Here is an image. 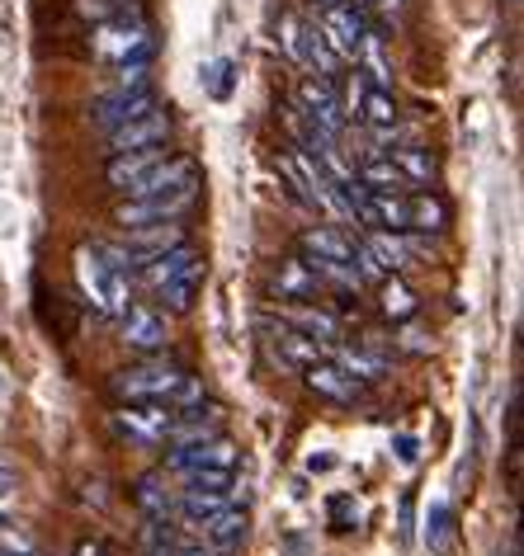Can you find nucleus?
Instances as JSON below:
<instances>
[{
    "mask_svg": "<svg viewBox=\"0 0 524 556\" xmlns=\"http://www.w3.org/2000/svg\"><path fill=\"white\" fill-rule=\"evenodd\" d=\"M109 392L118 401H151V406H195V401H203V382L195 372H185L180 364L147 358V364H137V368L114 372Z\"/></svg>",
    "mask_w": 524,
    "mask_h": 556,
    "instance_id": "1",
    "label": "nucleus"
},
{
    "mask_svg": "<svg viewBox=\"0 0 524 556\" xmlns=\"http://www.w3.org/2000/svg\"><path fill=\"white\" fill-rule=\"evenodd\" d=\"M76 283H80V293H86L90 307L100 316H114V321L128 312V302H133V278L118 274V269H109L95 245L76 250Z\"/></svg>",
    "mask_w": 524,
    "mask_h": 556,
    "instance_id": "2",
    "label": "nucleus"
},
{
    "mask_svg": "<svg viewBox=\"0 0 524 556\" xmlns=\"http://www.w3.org/2000/svg\"><path fill=\"white\" fill-rule=\"evenodd\" d=\"M95 52L109 62H151V29L137 15H114L95 29Z\"/></svg>",
    "mask_w": 524,
    "mask_h": 556,
    "instance_id": "3",
    "label": "nucleus"
},
{
    "mask_svg": "<svg viewBox=\"0 0 524 556\" xmlns=\"http://www.w3.org/2000/svg\"><path fill=\"white\" fill-rule=\"evenodd\" d=\"M237 457H241L237 443L227 434H213V439H199V443H171L165 467L180 471V477H195V471H237Z\"/></svg>",
    "mask_w": 524,
    "mask_h": 556,
    "instance_id": "4",
    "label": "nucleus"
},
{
    "mask_svg": "<svg viewBox=\"0 0 524 556\" xmlns=\"http://www.w3.org/2000/svg\"><path fill=\"white\" fill-rule=\"evenodd\" d=\"M171 425H175V410L151 406V401H118L114 410V429L128 434L133 443H142V448H165L171 443Z\"/></svg>",
    "mask_w": 524,
    "mask_h": 556,
    "instance_id": "5",
    "label": "nucleus"
},
{
    "mask_svg": "<svg viewBox=\"0 0 524 556\" xmlns=\"http://www.w3.org/2000/svg\"><path fill=\"white\" fill-rule=\"evenodd\" d=\"M294 109L312 123L316 132H326V137H340V128H345L336 80H326V76H312V72L302 76V80H298V90H294Z\"/></svg>",
    "mask_w": 524,
    "mask_h": 556,
    "instance_id": "6",
    "label": "nucleus"
},
{
    "mask_svg": "<svg viewBox=\"0 0 524 556\" xmlns=\"http://www.w3.org/2000/svg\"><path fill=\"white\" fill-rule=\"evenodd\" d=\"M195 199H199V185L175 189V193H151V199H123L118 213H114V222H118L123 231L151 227V222H180L189 207H195Z\"/></svg>",
    "mask_w": 524,
    "mask_h": 556,
    "instance_id": "7",
    "label": "nucleus"
},
{
    "mask_svg": "<svg viewBox=\"0 0 524 556\" xmlns=\"http://www.w3.org/2000/svg\"><path fill=\"white\" fill-rule=\"evenodd\" d=\"M118 340L128 344L133 354L157 358L165 344H171V321L157 307H142V302H128V312L118 316Z\"/></svg>",
    "mask_w": 524,
    "mask_h": 556,
    "instance_id": "8",
    "label": "nucleus"
},
{
    "mask_svg": "<svg viewBox=\"0 0 524 556\" xmlns=\"http://www.w3.org/2000/svg\"><path fill=\"white\" fill-rule=\"evenodd\" d=\"M265 288H270V298H279V307H288V302H312L322 293V278H316L308 255H288L270 264Z\"/></svg>",
    "mask_w": 524,
    "mask_h": 556,
    "instance_id": "9",
    "label": "nucleus"
},
{
    "mask_svg": "<svg viewBox=\"0 0 524 556\" xmlns=\"http://www.w3.org/2000/svg\"><path fill=\"white\" fill-rule=\"evenodd\" d=\"M316 29L326 34V43L340 52L345 62H354V52H360L364 43V34H369V20H364V10L360 5H350V0H340V5H326V10H316Z\"/></svg>",
    "mask_w": 524,
    "mask_h": 556,
    "instance_id": "10",
    "label": "nucleus"
},
{
    "mask_svg": "<svg viewBox=\"0 0 524 556\" xmlns=\"http://www.w3.org/2000/svg\"><path fill=\"white\" fill-rule=\"evenodd\" d=\"M189 185H199V165L195 156H165L157 161L142 179H133L128 189V199H151V193H175V189H189Z\"/></svg>",
    "mask_w": 524,
    "mask_h": 556,
    "instance_id": "11",
    "label": "nucleus"
},
{
    "mask_svg": "<svg viewBox=\"0 0 524 556\" xmlns=\"http://www.w3.org/2000/svg\"><path fill=\"white\" fill-rule=\"evenodd\" d=\"M165 137H171V114L157 104L151 114H137L128 123H118V128H109V156L137 151V147H165Z\"/></svg>",
    "mask_w": 524,
    "mask_h": 556,
    "instance_id": "12",
    "label": "nucleus"
},
{
    "mask_svg": "<svg viewBox=\"0 0 524 556\" xmlns=\"http://www.w3.org/2000/svg\"><path fill=\"white\" fill-rule=\"evenodd\" d=\"M185 241V227L180 222H151V227H133V231H123V250L133 255V264L142 269L147 260H157V255H165L171 245H180ZM137 278V274H133Z\"/></svg>",
    "mask_w": 524,
    "mask_h": 556,
    "instance_id": "13",
    "label": "nucleus"
},
{
    "mask_svg": "<svg viewBox=\"0 0 524 556\" xmlns=\"http://www.w3.org/2000/svg\"><path fill=\"white\" fill-rule=\"evenodd\" d=\"M302 382H308V392H316L322 401H336V406H350V401L364 392V382H354L336 358H316V364H308L302 368Z\"/></svg>",
    "mask_w": 524,
    "mask_h": 556,
    "instance_id": "14",
    "label": "nucleus"
},
{
    "mask_svg": "<svg viewBox=\"0 0 524 556\" xmlns=\"http://www.w3.org/2000/svg\"><path fill=\"white\" fill-rule=\"evenodd\" d=\"M270 336V358L279 368H294V372H302L308 364H316V358H326V344H316V340H308L302 330H294V326H274V330H265Z\"/></svg>",
    "mask_w": 524,
    "mask_h": 556,
    "instance_id": "15",
    "label": "nucleus"
},
{
    "mask_svg": "<svg viewBox=\"0 0 524 556\" xmlns=\"http://www.w3.org/2000/svg\"><path fill=\"white\" fill-rule=\"evenodd\" d=\"M157 109V90H123V86H114L104 94L100 104H95V123L109 132V128H118V123H128V118H137V114H151Z\"/></svg>",
    "mask_w": 524,
    "mask_h": 556,
    "instance_id": "16",
    "label": "nucleus"
},
{
    "mask_svg": "<svg viewBox=\"0 0 524 556\" xmlns=\"http://www.w3.org/2000/svg\"><path fill=\"white\" fill-rule=\"evenodd\" d=\"M336 364L350 372L354 382H374V378L388 372V350L378 344V336H364V340H354V344H340Z\"/></svg>",
    "mask_w": 524,
    "mask_h": 556,
    "instance_id": "17",
    "label": "nucleus"
},
{
    "mask_svg": "<svg viewBox=\"0 0 524 556\" xmlns=\"http://www.w3.org/2000/svg\"><path fill=\"white\" fill-rule=\"evenodd\" d=\"M354 245H360V241H354L345 227H330V222H326V227H308L298 236L302 255H308V260H326V264H350Z\"/></svg>",
    "mask_w": 524,
    "mask_h": 556,
    "instance_id": "18",
    "label": "nucleus"
},
{
    "mask_svg": "<svg viewBox=\"0 0 524 556\" xmlns=\"http://www.w3.org/2000/svg\"><path fill=\"white\" fill-rule=\"evenodd\" d=\"M364 245L374 250V260H378L388 274H402L407 264L421 255L416 231H369V236H364Z\"/></svg>",
    "mask_w": 524,
    "mask_h": 556,
    "instance_id": "19",
    "label": "nucleus"
},
{
    "mask_svg": "<svg viewBox=\"0 0 524 556\" xmlns=\"http://www.w3.org/2000/svg\"><path fill=\"white\" fill-rule=\"evenodd\" d=\"M195 538L199 542H209L213 552H223V556H232L246 542V514L237 509V505H227V509H217L213 519H203L199 528H195Z\"/></svg>",
    "mask_w": 524,
    "mask_h": 556,
    "instance_id": "20",
    "label": "nucleus"
},
{
    "mask_svg": "<svg viewBox=\"0 0 524 556\" xmlns=\"http://www.w3.org/2000/svg\"><path fill=\"white\" fill-rule=\"evenodd\" d=\"M279 312H284V326L302 330V336L316 340V344H336L340 340V316L336 312L308 307V302H288V307H279Z\"/></svg>",
    "mask_w": 524,
    "mask_h": 556,
    "instance_id": "21",
    "label": "nucleus"
},
{
    "mask_svg": "<svg viewBox=\"0 0 524 556\" xmlns=\"http://www.w3.org/2000/svg\"><path fill=\"white\" fill-rule=\"evenodd\" d=\"M137 509L147 514V523H175V491L165 485V471H147L133 485Z\"/></svg>",
    "mask_w": 524,
    "mask_h": 556,
    "instance_id": "22",
    "label": "nucleus"
},
{
    "mask_svg": "<svg viewBox=\"0 0 524 556\" xmlns=\"http://www.w3.org/2000/svg\"><path fill=\"white\" fill-rule=\"evenodd\" d=\"M171 151L165 147H137V151H118V156H109V165H104V179H109V189H128L133 179H142L151 165L157 161H165Z\"/></svg>",
    "mask_w": 524,
    "mask_h": 556,
    "instance_id": "23",
    "label": "nucleus"
},
{
    "mask_svg": "<svg viewBox=\"0 0 524 556\" xmlns=\"http://www.w3.org/2000/svg\"><path fill=\"white\" fill-rule=\"evenodd\" d=\"M195 260H203V255H199V250L189 245V241H180V245H171V250H165V255L147 260L142 269H137V278H142V283L151 288V293H157V288H165V283H171V278H180V274H185Z\"/></svg>",
    "mask_w": 524,
    "mask_h": 556,
    "instance_id": "24",
    "label": "nucleus"
},
{
    "mask_svg": "<svg viewBox=\"0 0 524 556\" xmlns=\"http://www.w3.org/2000/svg\"><path fill=\"white\" fill-rule=\"evenodd\" d=\"M445 227H449V203L439 199L435 189L407 193V231L431 236V231H445Z\"/></svg>",
    "mask_w": 524,
    "mask_h": 556,
    "instance_id": "25",
    "label": "nucleus"
},
{
    "mask_svg": "<svg viewBox=\"0 0 524 556\" xmlns=\"http://www.w3.org/2000/svg\"><path fill=\"white\" fill-rule=\"evenodd\" d=\"M354 72H360L369 86L392 90V62H388V48H383V34L374 29V24H369V34H364L360 52H354Z\"/></svg>",
    "mask_w": 524,
    "mask_h": 556,
    "instance_id": "26",
    "label": "nucleus"
},
{
    "mask_svg": "<svg viewBox=\"0 0 524 556\" xmlns=\"http://www.w3.org/2000/svg\"><path fill=\"white\" fill-rule=\"evenodd\" d=\"M392 165L402 170L407 185H421V189H431L435 185V175H439V161H435V151L431 147H421V142H407V147H392L388 151Z\"/></svg>",
    "mask_w": 524,
    "mask_h": 556,
    "instance_id": "27",
    "label": "nucleus"
},
{
    "mask_svg": "<svg viewBox=\"0 0 524 556\" xmlns=\"http://www.w3.org/2000/svg\"><path fill=\"white\" fill-rule=\"evenodd\" d=\"M350 118L369 123V128H392V123L402 118V114H397V100H392V90H378V86H369V80H364V90H360V100H354Z\"/></svg>",
    "mask_w": 524,
    "mask_h": 556,
    "instance_id": "28",
    "label": "nucleus"
},
{
    "mask_svg": "<svg viewBox=\"0 0 524 556\" xmlns=\"http://www.w3.org/2000/svg\"><path fill=\"white\" fill-rule=\"evenodd\" d=\"M378 312L388 316L392 326H402V321H411V316L421 312V298L411 293V288H407L397 274H388V278L378 283Z\"/></svg>",
    "mask_w": 524,
    "mask_h": 556,
    "instance_id": "29",
    "label": "nucleus"
},
{
    "mask_svg": "<svg viewBox=\"0 0 524 556\" xmlns=\"http://www.w3.org/2000/svg\"><path fill=\"white\" fill-rule=\"evenodd\" d=\"M354 179H360L364 189H374V193H407L411 189L402 179V170L392 165V156H369L360 170H354Z\"/></svg>",
    "mask_w": 524,
    "mask_h": 556,
    "instance_id": "30",
    "label": "nucleus"
},
{
    "mask_svg": "<svg viewBox=\"0 0 524 556\" xmlns=\"http://www.w3.org/2000/svg\"><path fill=\"white\" fill-rule=\"evenodd\" d=\"M199 288H203V260H195L180 278H171L165 288H157V298L171 312H189V307H195V298H199Z\"/></svg>",
    "mask_w": 524,
    "mask_h": 556,
    "instance_id": "31",
    "label": "nucleus"
},
{
    "mask_svg": "<svg viewBox=\"0 0 524 556\" xmlns=\"http://www.w3.org/2000/svg\"><path fill=\"white\" fill-rule=\"evenodd\" d=\"M449 547H453V509L435 505L431 519H425V552H431V556H449Z\"/></svg>",
    "mask_w": 524,
    "mask_h": 556,
    "instance_id": "32",
    "label": "nucleus"
},
{
    "mask_svg": "<svg viewBox=\"0 0 524 556\" xmlns=\"http://www.w3.org/2000/svg\"><path fill=\"white\" fill-rule=\"evenodd\" d=\"M189 491H223L232 500V485H237V471H195V477H185Z\"/></svg>",
    "mask_w": 524,
    "mask_h": 556,
    "instance_id": "33",
    "label": "nucleus"
},
{
    "mask_svg": "<svg viewBox=\"0 0 524 556\" xmlns=\"http://www.w3.org/2000/svg\"><path fill=\"white\" fill-rule=\"evenodd\" d=\"M80 15H95V20H114V15H128V0H76Z\"/></svg>",
    "mask_w": 524,
    "mask_h": 556,
    "instance_id": "34",
    "label": "nucleus"
},
{
    "mask_svg": "<svg viewBox=\"0 0 524 556\" xmlns=\"http://www.w3.org/2000/svg\"><path fill=\"white\" fill-rule=\"evenodd\" d=\"M330 523H336L340 533H345V528H354V523H360V505H354L350 495H336V500H330Z\"/></svg>",
    "mask_w": 524,
    "mask_h": 556,
    "instance_id": "35",
    "label": "nucleus"
},
{
    "mask_svg": "<svg viewBox=\"0 0 524 556\" xmlns=\"http://www.w3.org/2000/svg\"><path fill=\"white\" fill-rule=\"evenodd\" d=\"M298 29H302L298 15H284V20H279V43H284V52H288L294 62H298Z\"/></svg>",
    "mask_w": 524,
    "mask_h": 556,
    "instance_id": "36",
    "label": "nucleus"
},
{
    "mask_svg": "<svg viewBox=\"0 0 524 556\" xmlns=\"http://www.w3.org/2000/svg\"><path fill=\"white\" fill-rule=\"evenodd\" d=\"M209 90L217 94V100H227V90H232V62H217V66H213V80H209Z\"/></svg>",
    "mask_w": 524,
    "mask_h": 556,
    "instance_id": "37",
    "label": "nucleus"
},
{
    "mask_svg": "<svg viewBox=\"0 0 524 556\" xmlns=\"http://www.w3.org/2000/svg\"><path fill=\"white\" fill-rule=\"evenodd\" d=\"M76 556H114V552H109L100 538H80V542H76Z\"/></svg>",
    "mask_w": 524,
    "mask_h": 556,
    "instance_id": "38",
    "label": "nucleus"
},
{
    "mask_svg": "<svg viewBox=\"0 0 524 556\" xmlns=\"http://www.w3.org/2000/svg\"><path fill=\"white\" fill-rule=\"evenodd\" d=\"M402 350H411V354H425V350H431V340H425L421 330H407V336H402Z\"/></svg>",
    "mask_w": 524,
    "mask_h": 556,
    "instance_id": "39",
    "label": "nucleus"
},
{
    "mask_svg": "<svg viewBox=\"0 0 524 556\" xmlns=\"http://www.w3.org/2000/svg\"><path fill=\"white\" fill-rule=\"evenodd\" d=\"M397 457H402L407 467L416 463V439H411V434H402V439H397Z\"/></svg>",
    "mask_w": 524,
    "mask_h": 556,
    "instance_id": "40",
    "label": "nucleus"
},
{
    "mask_svg": "<svg viewBox=\"0 0 524 556\" xmlns=\"http://www.w3.org/2000/svg\"><path fill=\"white\" fill-rule=\"evenodd\" d=\"M5 491H15V467L0 463V495H5Z\"/></svg>",
    "mask_w": 524,
    "mask_h": 556,
    "instance_id": "41",
    "label": "nucleus"
},
{
    "mask_svg": "<svg viewBox=\"0 0 524 556\" xmlns=\"http://www.w3.org/2000/svg\"><path fill=\"white\" fill-rule=\"evenodd\" d=\"M374 10H383V15H402L407 0H374Z\"/></svg>",
    "mask_w": 524,
    "mask_h": 556,
    "instance_id": "42",
    "label": "nucleus"
},
{
    "mask_svg": "<svg viewBox=\"0 0 524 556\" xmlns=\"http://www.w3.org/2000/svg\"><path fill=\"white\" fill-rule=\"evenodd\" d=\"M402 538H411V495H402Z\"/></svg>",
    "mask_w": 524,
    "mask_h": 556,
    "instance_id": "43",
    "label": "nucleus"
},
{
    "mask_svg": "<svg viewBox=\"0 0 524 556\" xmlns=\"http://www.w3.org/2000/svg\"><path fill=\"white\" fill-rule=\"evenodd\" d=\"M5 401H10V372L0 368V406H5Z\"/></svg>",
    "mask_w": 524,
    "mask_h": 556,
    "instance_id": "44",
    "label": "nucleus"
},
{
    "mask_svg": "<svg viewBox=\"0 0 524 556\" xmlns=\"http://www.w3.org/2000/svg\"><path fill=\"white\" fill-rule=\"evenodd\" d=\"M312 5H316V10H326V5H340V0H312Z\"/></svg>",
    "mask_w": 524,
    "mask_h": 556,
    "instance_id": "45",
    "label": "nucleus"
},
{
    "mask_svg": "<svg viewBox=\"0 0 524 556\" xmlns=\"http://www.w3.org/2000/svg\"><path fill=\"white\" fill-rule=\"evenodd\" d=\"M0 523H10V514H5V509H0Z\"/></svg>",
    "mask_w": 524,
    "mask_h": 556,
    "instance_id": "46",
    "label": "nucleus"
}]
</instances>
